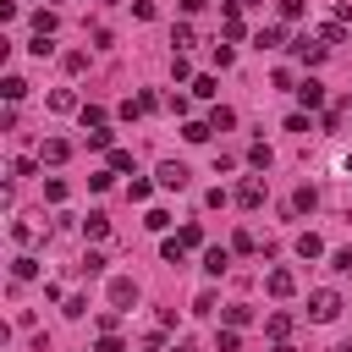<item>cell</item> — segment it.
Wrapping results in <instances>:
<instances>
[{
    "label": "cell",
    "mask_w": 352,
    "mask_h": 352,
    "mask_svg": "<svg viewBox=\"0 0 352 352\" xmlns=\"http://www.w3.org/2000/svg\"><path fill=\"white\" fill-rule=\"evenodd\" d=\"M336 314H341V297H336L330 286H319V292L308 297V319H314V324H330Z\"/></svg>",
    "instance_id": "cell-1"
},
{
    "label": "cell",
    "mask_w": 352,
    "mask_h": 352,
    "mask_svg": "<svg viewBox=\"0 0 352 352\" xmlns=\"http://www.w3.org/2000/svg\"><path fill=\"white\" fill-rule=\"evenodd\" d=\"M154 182H160L165 192H182V187H187V165H182V160H165V165L154 170Z\"/></svg>",
    "instance_id": "cell-2"
},
{
    "label": "cell",
    "mask_w": 352,
    "mask_h": 352,
    "mask_svg": "<svg viewBox=\"0 0 352 352\" xmlns=\"http://www.w3.org/2000/svg\"><path fill=\"white\" fill-rule=\"evenodd\" d=\"M324 50H330L324 38H308V33H302V38H292V55H297V60H308V66H319V60H324Z\"/></svg>",
    "instance_id": "cell-3"
},
{
    "label": "cell",
    "mask_w": 352,
    "mask_h": 352,
    "mask_svg": "<svg viewBox=\"0 0 352 352\" xmlns=\"http://www.w3.org/2000/svg\"><path fill=\"white\" fill-rule=\"evenodd\" d=\"M264 192H270V187H264L258 176H248V182L236 187V204H242V209H258V204H264Z\"/></svg>",
    "instance_id": "cell-4"
},
{
    "label": "cell",
    "mask_w": 352,
    "mask_h": 352,
    "mask_svg": "<svg viewBox=\"0 0 352 352\" xmlns=\"http://www.w3.org/2000/svg\"><path fill=\"white\" fill-rule=\"evenodd\" d=\"M264 286H270V297H292V292H297V275H292V270H270Z\"/></svg>",
    "instance_id": "cell-5"
},
{
    "label": "cell",
    "mask_w": 352,
    "mask_h": 352,
    "mask_svg": "<svg viewBox=\"0 0 352 352\" xmlns=\"http://www.w3.org/2000/svg\"><path fill=\"white\" fill-rule=\"evenodd\" d=\"M11 236H16V242H38V236H44V226H38L33 214H22V220H11Z\"/></svg>",
    "instance_id": "cell-6"
},
{
    "label": "cell",
    "mask_w": 352,
    "mask_h": 352,
    "mask_svg": "<svg viewBox=\"0 0 352 352\" xmlns=\"http://www.w3.org/2000/svg\"><path fill=\"white\" fill-rule=\"evenodd\" d=\"M297 99H302L308 110H319V104H324V82H314V77H308V82H297Z\"/></svg>",
    "instance_id": "cell-7"
},
{
    "label": "cell",
    "mask_w": 352,
    "mask_h": 352,
    "mask_svg": "<svg viewBox=\"0 0 352 352\" xmlns=\"http://www.w3.org/2000/svg\"><path fill=\"white\" fill-rule=\"evenodd\" d=\"M204 270H209V275H226V270H231V253H226V248H204Z\"/></svg>",
    "instance_id": "cell-8"
},
{
    "label": "cell",
    "mask_w": 352,
    "mask_h": 352,
    "mask_svg": "<svg viewBox=\"0 0 352 352\" xmlns=\"http://www.w3.org/2000/svg\"><path fill=\"white\" fill-rule=\"evenodd\" d=\"M66 154H72V143H60V138H50V143L38 148V160H44V165H60Z\"/></svg>",
    "instance_id": "cell-9"
},
{
    "label": "cell",
    "mask_w": 352,
    "mask_h": 352,
    "mask_svg": "<svg viewBox=\"0 0 352 352\" xmlns=\"http://www.w3.org/2000/svg\"><path fill=\"white\" fill-rule=\"evenodd\" d=\"M82 236H94V242H99V236H110V220H104V214L94 209V214L82 220Z\"/></svg>",
    "instance_id": "cell-10"
},
{
    "label": "cell",
    "mask_w": 352,
    "mask_h": 352,
    "mask_svg": "<svg viewBox=\"0 0 352 352\" xmlns=\"http://www.w3.org/2000/svg\"><path fill=\"white\" fill-rule=\"evenodd\" d=\"M132 297H138V286H132V280H110V302H116V308H126Z\"/></svg>",
    "instance_id": "cell-11"
},
{
    "label": "cell",
    "mask_w": 352,
    "mask_h": 352,
    "mask_svg": "<svg viewBox=\"0 0 352 352\" xmlns=\"http://www.w3.org/2000/svg\"><path fill=\"white\" fill-rule=\"evenodd\" d=\"M170 44H176V50H187V44H198V33H192V22H176V28H170Z\"/></svg>",
    "instance_id": "cell-12"
},
{
    "label": "cell",
    "mask_w": 352,
    "mask_h": 352,
    "mask_svg": "<svg viewBox=\"0 0 352 352\" xmlns=\"http://www.w3.org/2000/svg\"><path fill=\"white\" fill-rule=\"evenodd\" d=\"M50 110H60V116L77 110V94H72V88H55V94H50Z\"/></svg>",
    "instance_id": "cell-13"
},
{
    "label": "cell",
    "mask_w": 352,
    "mask_h": 352,
    "mask_svg": "<svg viewBox=\"0 0 352 352\" xmlns=\"http://www.w3.org/2000/svg\"><path fill=\"white\" fill-rule=\"evenodd\" d=\"M209 132H214L209 121H187V126H182V138H187V143H209Z\"/></svg>",
    "instance_id": "cell-14"
},
{
    "label": "cell",
    "mask_w": 352,
    "mask_h": 352,
    "mask_svg": "<svg viewBox=\"0 0 352 352\" xmlns=\"http://www.w3.org/2000/svg\"><path fill=\"white\" fill-rule=\"evenodd\" d=\"M270 160H275L270 143H253V148H248V165H253V170H270Z\"/></svg>",
    "instance_id": "cell-15"
},
{
    "label": "cell",
    "mask_w": 352,
    "mask_h": 352,
    "mask_svg": "<svg viewBox=\"0 0 352 352\" xmlns=\"http://www.w3.org/2000/svg\"><path fill=\"white\" fill-rule=\"evenodd\" d=\"M297 253H302V258H319V253H324V242H319L314 231H302V236H297Z\"/></svg>",
    "instance_id": "cell-16"
},
{
    "label": "cell",
    "mask_w": 352,
    "mask_h": 352,
    "mask_svg": "<svg viewBox=\"0 0 352 352\" xmlns=\"http://www.w3.org/2000/svg\"><path fill=\"white\" fill-rule=\"evenodd\" d=\"M264 330H270L275 341H286V336H292V314H270V324H264Z\"/></svg>",
    "instance_id": "cell-17"
},
{
    "label": "cell",
    "mask_w": 352,
    "mask_h": 352,
    "mask_svg": "<svg viewBox=\"0 0 352 352\" xmlns=\"http://www.w3.org/2000/svg\"><path fill=\"white\" fill-rule=\"evenodd\" d=\"M319 38H324V44H341V38H346V22H336V16H330V22L319 28Z\"/></svg>",
    "instance_id": "cell-18"
},
{
    "label": "cell",
    "mask_w": 352,
    "mask_h": 352,
    "mask_svg": "<svg viewBox=\"0 0 352 352\" xmlns=\"http://www.w3.org/2000/svg\"><path fill=\"white\" fill-rule=\"evenodd\" d=\"M0 94H6V104H16V99L28 94V82H22V77H6V82H0Z\"/></svg>",
    "instance_id": "cell-19"
},
{
    "label": "cell",
    "mask_w": 352,
    "mask_h": 352,
    "mask_svg": "<svg viewBox=\"0 0 352 352\" xmlns=\"http://www.w3.org/2000/svg\"><path fill=\"white\" fill-rule=\"evenodd\" d=\"M209 126H214V132H226V126H236V110H226V104H214V116H209Z\"/></svg>",
    "instance_id": "cell-20"
},
{
    "label": "cell",
    "mask_w": 352,
    "mask_h": 352,
    "mask_svg": "<svg viewBox=\"0 0 352 352\" xmlns=\"http://www.w3.org/2000/svg\"><path fill=\"white\" fill-rule=\"evenodd\" d=\"M314 204H319L314 187H297V192H292V214H302V209H314Z\"/></svg>",
    "instance_id": "cell-21"
},
{
    "label": "cell",
    "mask_w": 352,
    "mask_h": 352,
    "mask_svg": "<svg viewBox=\"0 0 352 352\" xmlns=\"http://www.w3.org/2000/svg\"><path fill=\"white\" fill-rule=\"evenodd\" d=\"M176 242H182V248H204V226H182Z\"/></svg>",
    "instance_id": "cell-22"
},
{
    "label": "cell",
    "mask_w": 352,
    "mask_h": 352,
    "mask_svg": "<svg viewBox=\"0 0 352 352\" xmlns=\"http://www.w3.org/2000/svg\"><path fill=\"white\" fill-rule=\"evenodd\" d=\"M226 324H236V330H242V324H253V308H242V302H231V308H226Z\"/></svg>",
    "instance_id": "cell-23"
},
{
    "label": "cell",
    "mask_w": 352,
    "mask_h": 352,
    "mask_svg": "<svg viewBox=\"0 0 352 352\" xmlns=\"http://www.w3.org/2000/svg\"><path fill=\"white\" fill-rule=\"evenodd\" d=\"M33 33L50 38V33H55V11H33Z\"/></svg>",
    "instance_id": "cell-24"
},
{
    "label": "cell",
    "mask_w": 352,
    "mask_h": 352,
    "mask_svg": "<svg viewBox=\"0 0 352 352\" xmlns=\"http://www.w3.org/2000/svg\"><path fill=\"white\" fill-rule=\"evenodd\" d=\"M280 38H286V33H280V28H258V38H253V44H258V50H275V44H280Z\"/></svg>",
    "instance_id": "cell-25"
},
{
    "label": "cell",
    "mask_w": 352,
    "mask_h": 352,
    "mask_svg": "<svg viewBox=\"0 0 352 352\" xmlns=\"http://www.w3.org/2000/svg\"><path fill=\"white\" fill-rule=\"evenodd\" d=\"M11 275H16V280H33V275H38V264H33V258H28V253H22V258H16V264H11Z\"/></svg>",
    "instance_id": "cell-26"
},
{
    "label": "cell",
    "mask_w": 352,
    "mask_h": 352,
    "mask_svg": "<svg viewBox=\"0 0 352 352\" xmlns=\"http://www.w3.org/2000/svg\"><path fill=\"white\" fill-rule=\"evenodd\" d=\"M143 226H148V231H165V226H170V214H165V209H148V214H143Z\"/></svg>",
    "instance_id": "cell-27"
},
{
    "label": "cell",
    "mask_w": 352,
    "mask_h": 352,
    "mask_svg": "<svg viewBox=\"0 0 352 352\" xmlns=\"http://www.w3.org/2000/svg\"><path fill=\"white\" fill-rule=\"evenodd\" d=\"M77 270H82V275H99V270H104V253H82V264H77Z\"/></svg>",
    "instance_id": "cell-28"
},
{
    "label": "cell",
    "mask_w": 352,
    "mask_h": 352,
    "mask_svg": "<svg viewBox=\"0 0 352 352\" xmlns=\"http://www.w3.org/2000/svg\"><path fill=\"white\" fill-rule=\"evenodd\" d=\"M236 346H242V336H236V324H226L220 330V352H236Z\"/></svg>",
    "instance_id": "cell-29"
},
{
    "label": "cell",
    "mask_w": 352,
    "mask_h": 352,
    "mask_svg": "<svg viewBox=\"0 0 352 352\" xmlns=\"http://www.w3.org/2000/svg\"><path fill=\"white\" fill-rule=\"evenodd\" d=\"M302 11H308V0H280V16H286V22H297Z\"/></svg>",
    "instance_id": "cell-30"
},
{
    "label": "cell",
    "mask_w": 352,
    "mask_h": 352,
    "mask_svg": "<svg viewBox=\"0 0 352 352\" xmlns=\"http://www.w3.org/2000/svg\"><path fill=\"white\" fill-rule=\"evenodd\" d=\"M192 94H198V99H214L220 88H214V77H198V82H192Z\"/></svg>",
    "instance_id": "cell-31"
},
{
    "label": "cell",
    "mask_w": 352,
    "mask_h": 352,
    "mask_svg": "<svg viewBox=\"0 0 352 352\" xmlns=\"http://www.w3.org/2000/svg\"><path fill=\"white\" fill-rule=\"evenodd\" d=\"M82 126H104V110L99 104H82Z\"/></svg>",
    "instance_id": "cell-32"
},
{
    "label": "cell",
    "mask_w": 352,
    "mask_h": 352,
    "mask_svg": "<svg viewBox=\"0 0 352 352\" xmlns=\"http://www.w3.org/2000/svg\"><path fill=\"white\" fill-rule=\"evenodd\" d=\"M110 170H132V154L126 148H110Z\"/></svg>",
    "instance_id": "cell-33"
},
{
    "label": "cell",
    "mask_w": 352,
    "mask_h": 352,
    "mask_svg": "<svg viewBox=\"0 0 352 352\" xmlns=\"http://www.w3.org/2000/svg\"><path fill=\"white\" fill-rule=\"evenodd\" d=\"M44 198H50V204H60V198H66V182H55V176H50V182H44Z\"/></svg>",
    "instance_id": "cell-34"
},
{
    "label": "cell",
    "mask_w": 352,
    "mask_h": 352,
    "mask_svg": "<svg viewBox=\"0 0 352 352\" xmlns=\"http://www.w3.org/2000/svg\"><path fill=\"white\" fill-rule=\"evenodd\" d=\"M231 248H236V253H253L258 242H253V231H236V236H231Z\"/></svg>",
    "instance_id": "cell-35"
},
{
    "label": "cell",
    "mask_w": 352,
    "mask_h": 352,
    "mask_svg": "<svg viewBox=\"0 0 352 352\" xmlns=\"http://www.w3.org/2000/svg\"><path fill=\"white\" fill-rule=\"evenodd\" d=\"M88 314V297H66V319H82Z\"/></svg>",
    "instance_id": "cell-36"
},
{
    "label": "cell",
    "mask_w": 352,
    "mask_h": 352,
    "mask_svg": "<svg viewBox=\"0 0 352 352\" xmlns=\"http://www.w3.org/2000/svg\"><path fill=\"white\" fill-rule=\"evenodd\" d=\"M330 264H336V270H341V275H352V248H346V253H336V258H330Z\"/></svg>",
    "instance_id": "cell-37"
},
{
    "label": "cell",
    "mask_w": 352,
    "mask_h": 352,
    "mask_svg": "<svg viewBox=\"0 0 352 352\" xmlns=\"http://www.w3.org/2000/svg\"><path fill=\"white\" fill-rule=\"evenodd\" d=\"M99 352H121V341H116V336L104 330V336H99Z\"/></svg>",
    "instance_id": "cell-38"
},
{
    "label": "cell",
    "mask_w": 352,
    "mask_h": 352,
    "mask_svg": "<svg viewBox=\"0 0 352 352\" xmlns=\"http://www.w3.org/2000/svg\"><path fill=\"white\" fill-rule=\"evenodd\" d=\"M275 352H297V346H286V341H275Z\"/></svg>",
    "instance_id": "cell-39"
},
{
    "label": "cell",
    "mask_w": 352,
    "mask_h": 352,
    "mask_svg": "<svg viewBox=\"0 0 352 352\" xmlns=\"http://www.w3.org/2000/svg\"><path fill=\"white\" fill-rule=\"evenodd\" d=\"M176 352H192V346H187V341H182V346H176Z\"/></svg>",
    "instance_id": "cell-40"
},
{
    "label": "cell",
    "mask_w": 352,
    "mask_h": 352,
    "mask_svg": "<svg viewBox=\"0 0 352 352\" xmlns=\"http://www.w3.org/2000/svg\"><path fill=\"white\" fill-rule=\"evenodd\" d=\"M336 352H352V341H346V346H336Z\"/></svg>",
    "instance_id": "cell-41"
},
{
    "label": "cell",
    "mask_w": 352,
    "mask_h": 352,
    "mask_svg": "<svg viewBox=\"0 0 352 352\" xmlns=\"http://www.w3.org/2000/svg\"><path fill=\"white\" fill-rule=\"evenodd\" d=\"M104 6H116V0H104Z\"/></svg>",
    "instance_id": "cell-42"
}]
</instances>
